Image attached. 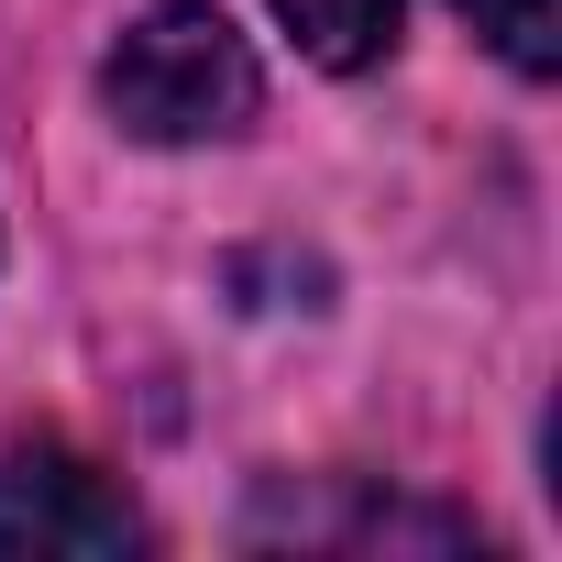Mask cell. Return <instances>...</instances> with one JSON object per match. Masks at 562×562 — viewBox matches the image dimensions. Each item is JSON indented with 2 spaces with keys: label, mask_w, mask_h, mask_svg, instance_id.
Segmentation results:
<instances>
[{
  "label": "cell",
  "mask_w": 562,
  "mask_h": 562,
  "mask_svg": "<svg viewBox=\"0 0 562 562\" xmlns=\"http://www.w3.org/2000/svg\"><path fill=\"white\" fill-rule=\"evenodd\" d=\"M100 100L133 144H221L254 122L265 78H254V45L210 12V0H155V12L111 45L100 67Z\"/></svg>",
  "instance_id": "obj_1"
},
{
  "label": "cell",
  "mask_w": 562,
  "mask_h": 562,
  "mask_svg": "<svg viewBox=\"0 0 562 562\" xmlns=\"http://www.w3.org/2000/svg\"><path fill=\"white\" fill-rule=\"evenodd\" d=\"M23 551L34 562H122V551H144V518L100 463L34 441L0 463V562H23Z\"/></svg>",
  "instance_id": "obj_2"
},
{
  "label": "cell",
  "mask_w": 562,
  "mask_h": 562,
  "mask_svg": "<svg viewBox=\"0 0 562 562\" xmlns=\"http://www.w3.org/2000/svg\"><path fill=\"white\" fill-rule=\"evenodd\" d=\"M265 12L299 34L310 67H342V78L375 67V56L397 45V0H265Z\"/></svg>",
  "instance_id": "obj_3"
},
{
  "label": "cell",
  "mask_w": 562,
  "mask_h": 562,
  "mask_svg": "<svg viewBox=\"0 0 562 562\" xmlns=\"http://www.w3.org/2000/svg\"><path fill=\"white\" fill-rule=\"evenodd\" d=\"M452 12L518 67V78H551L562 67V23H551V0H452Z\"/></svg>",
  "instance_id": "obj_4"
}]
</instances>
